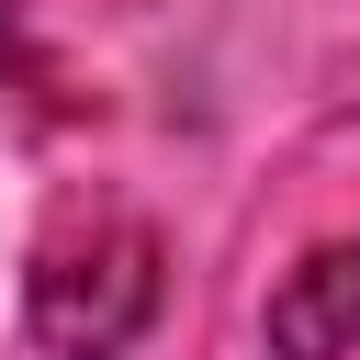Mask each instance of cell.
Masks as SVG:
<instances>
[{
  "mask_svg": "<svg viewBox=\"0 0 360 360\" xmlns=\"http://www.w3.org/2000/svg\"><path fill=\"white\" fill-rule=\"evenodd\" d=\"M158 315V225L124 202H68L22 270V326L45 360H124Z\"/></svg>",
  "mask_w": 360,
  "mask_h": 360,
  "instance_id": "obj_1",
  "label": "cell"
},
{
  "mask_svg": "<svg viewBox=\"0 0 360 360\" xmlns=\"http://www.w3.org/2000/svg\"><path fill=\"white\" fill-rule=\"evenodd\" d=\"M270 349L281 360H349L360 349V236L315 248L304 270H281L270 292Z\"/></svg>",
  "mask_w": 360,
  "mask_h": 360,
  "instance_id": "obj_2",
  "label": "cell"
},
{
  "mask_svg": "<svg viewBox=\"0 0 360 360\" xmlns=\"http://www.w3.org/2000/svg\"><path fill=\"white\" fill-rule=\"evenodd\" d=\"M22 90H56V79H45V56H34V34H22V22L0 11V112H11Z\"/></svg>",
  "mask_w": 360,
  "mask_h": 360,
  "instance_id": "obj_3",
  "label": "cell"
}]
</instances>
